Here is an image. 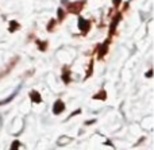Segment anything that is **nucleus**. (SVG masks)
<instances>
[{
	"mask_svg": "<svg viewBox=\"0 0 154 150\" xmlns=\"http://www.w3.org/2000/svg\"><path fill=\"white\" fill-rule=\"evenodd\" d=\"M82 8V3H73V4L69 5V11L70 12H79Z\"/></svg>",
	"mask_w": 154,
	"mask_h": 150,
	"instance_id": "20e7f679",
	"label": "nucleus"
},
{
	"mask_svg": "<svg viewBox=\"0 0 154 150\" xmlns=\"http://www.w3.org/2000/svg\"><path fill=\"white\" fill-rule=\"evenodd\" d=\"M119 2H120V0H114V4L118 5V4H119Z\"/></svg>",
	"mask_w": 154,
	"mask_h": 150,
	"instance_id": "dca6fc26",
	"label": "nucleus"
},
{
	"mask_svg": "<svg viewBox=\"0 0 154 150\" xmlns=\"http://www.w3.org/2000/svg\"><path fill=\"white\" fill-rule=\"evenodd\" d=\"M107 46H108V41H107V42L101 46V51H99V57H103L104 54L107 53V50H108V47H107Z\"/></svg>",
	"mask_w": 154,
	"mask_h": 150,
	"instance_id": "39448f33",
	"label": "nucleus"
},
{
	"mask_svg": "<svg viewBox=\"0 0 154 150\" xmlns=\"http://www.w3.org/2000/svg\"><path fill=\"white\" fill-rule=\"evenodd\" d=\"M92 123H95V121H88V122H85V124H92Z\"/></svg>",
	"mask_w": 154,
	"mask_h": 150,
	"instance_id": "2eb2a0df",
	"label": "nucleus"
},
{
	"mask_svg": "<svg viewBox=\"0 0 154 150\" xmlns=\"http://www.w3.org/2000/svg\"><path fill=\"white\" fill-rule=\"evenodd\" d=\"M10 31H15V30H18L19 29V23L18 22H14V20H11L10 22Z\"/></svg>",
	"mask_w": 154,
	"mask_h": 150,
	"instance_id": "423d86ee",
	"label": "nucleus"
},
{
	"mask_svg": "<svg viewBox=\"0 0 154 150\" xmlns=\"http://www.w3.org/2000/svg\"><path fill=\"white\" fill-rule=\"evenodd\" d=\"M79 27H80V30H81V31L85 34V32L89 30V27H91L89 20H87V19H84V18H81V16H80V18H79Z\"/></svg>",
	"mask_w": 154,
	"mask_h": 150,
	"instance_id": "f257e3e1",
	"label": "nucleus"
},
{
	"mask_svg": "<svg viewBox=\"0 0 154 150\" xmlns=\"http://www.w3.org/2000/svg\"><path fill=\"white\" fill-rule=\"evenodd\" d=\"M37 43L39 45V49H41V50H45L46 46H48V43H46V42H41V41H37Z\"/></svg>",
	"mask_w": 154,
	"mask_h": 150,
	"instance_id": "9d476101",
	"label": "nucleus"
},
{
	"mask_svg": "<svg viewBox=\"0 0 154 150\" xmlns=\"http://www.w3.org/2000/svg\"><path fill=\"white\" fill-rule=\"evenodd\" d=\"M80 112H81V111H80V110H76V111H75V112H73V114H72V116H75V115H77V114H80Z\"/></svg>",
	"mask_w": 154,
	"mask_h": 150,
	"instance_id": "ddd939ff",
	"label": "nucleus"
},
{
	"mask_svg": "<svg viewBox=\"0 0 154 150\" xmlns=\"http://www.w3.org/2000/svg\"><path fill=\"white\" fill-rule=\"evenodd\" d=\"M152 75H153V72H152V70H149V72L146 73V76H147V77H152Z\"/></svg>",
	"mask_w": 154,
	"mask_h": 150,
	"instance_id": "4468645a",
	"label": "nucleus"
},
{
	"mask_svg": "<svg viewBox=\"0 0 154 150\" xmlns=\"http://www.w3.org/2000/svg\"><path fill=\"white\" fill-rule=\"evenodd\" d=\"M19 145H20V143H19L18 141H16V142H14V143H12V146H11V149H18V148H19Z\"/></svg>",
	"mask_w": 154,
	"mask_h": 150,
	"instance_id": "9b49d317",
	"label": "nucleus"
},
{
	"mask_svg": "<svg viewBox=\"0 0 154 150\" xmlns=\"http://www.w3.org/2000/svg\"><path fill=\"white\" fill-rule=\"evenodd\" d=\"M58 14H60V19H62V18H64V11H62L61 8H60V10H58Z\"/></svg>",
	"mask_w": 154,
	"mask_h": 150,
	"instance_id": "f8f14e48",
	"label": "nucleus"
},
{
	"mask_svg": "<svg viewBox=\"0 0 154 150\" xmlns=\"http://www.w3.org/2000/svg\"><path fill=\"white\" fill-rule=\"evenodd\" d=\"M107 97V95H106V92L104 91H101V92H99L97 95H95V96H93V99H101V100H104Z\"/></svg>",
	"mask_w": 154,
	"mask_h": 150,
	"instance_id": "0eeeda50",
	"label": "nucleus"
},
{
	"mask_svg": "<svg viewBox=\"0 0 154 150\" xmlns=\"http://www.w3.org/2000/svg\"><path fill=\"white\" fill-rule=\"evenodd\" d=\"M15 96H16V92H15V93H12V95H11V96L8 97V99H5V100H2V102H0V106H2V104H7V103L10 102V100H12V99H14V97H15Z\"/></svg>",
	"mask_w": 154,
	"mask_h": 150,
	"instance_id": "6e6552de",
	"label": "nucleus"
},
{
	"mask_svg": "<svg viewBox=\"0 0 154 150\" xmlns=\"http://www.w3.org/2000/svg\"><path fill=\"white\" fill-rule=\"evenodd\" d=\"M64 110H65V104L61 102V100H57L53 106V112L57 115V114H61Z\"/></svg>",
	"mask_w": 154,
	"mask_h": 150,
	"instance_id": "f03ea898",
	"label": "nucleus"
},
{
	"mask_svg": "<svg viewBox=\"0 0 154 150\" xmlns=\"http://www.w3.org/2000/svg\"><path fill=\"white\" fill-rule=\"evenodd\" d=\"M30 97H31V100L34 103H41L42 102V97H41V95L38 93L37 91H32L31 93H30Z\"/></svg>",
	"mask_w": 154,
	"mask_h": 150,
	"instance_id": "7ed1b4c3",
	"label": "nucleus"
},
{
	"mask_svg": "<svg viewBox=\"0 0 154 150\" xmlns=\"http://www.w3.org/2000/svg\"><path fill=\"white\" fill-rule=\"evenodd\" d=\"M62 78H64L65 83H69V72L66 75V68H64V76H62Z\"/></svg>",
	"mask_w": 154,
	"mask_h": 150,
	"instance_id": "1a4fd4ad",
	"label": "nucleus"
}]
</instances>
